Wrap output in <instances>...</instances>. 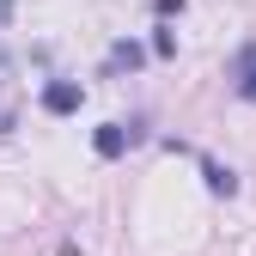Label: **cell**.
Masks as SVG:
<instances>
[{
	"instance_id": "2",
	"label": "cell",
	"mask_w": 256,
	"mask_h": 256,
	"mask_svg": "<svg viewBox=\"0 0 256 256\" xmlns=\"http://www.w3.org/2000/svg\"><path fill=\"white\" fill-rule=\"evenodd\" d=\"M122 146H134V122H128V128H122V122H104V128H98V152L116 158Z\"/></svg>"
},
{
	"instance_id": "7",
	"label": "cell",
	"mask_w": 256,
	"mask_h": 256,
	"mask_svg": "<svg viewBox=\"0 0 256 256\" xmlns=\"http://www.w3.org/2000/svg\"><path fill=\"white\" fill-rule=\"evenodd\" d=\"M152 6H158V12H183V0H152Z\"/></svg>"
},
{
	"instance_id": "1",
	"label": "cell",
	"mask_w": 256,
	"mask_h": 256,
	"mask_svg": "<svg viewBox=\"0 0 256 256\" xmlns=\"http://www.w3.org/2000/svg\"><path fill=\"white\" fill-rule=\"evenodd\" d=\"M80 98H86V92H80L74 80H55V86L43 92V110H49V116H74V110H80Z\"/></svg>"
},
{
	"instance_id": "6",
	"label": "cell",
	"mask_w": 256,
	"mask_h": 256,
	"mask_svg": "<svg viewBox=\"0 0 256 256\" xmlns=\"http://www.w3.org/2000/svg\"><path fill=\"white\" fill-rule=\"evenodd\" d=\"M6 74H12V49L0 43V80H6Z\"/></svg>"
},
{
	"instance_id": "5",
	"label": "cell",
	"mask_w": 256,
	"mask_h": 256,
	"mask_svg": "<svg viewBox=\"0 0 256 256\" xmlns=\"http://www.w3.org/2000/svg\"><path fill=\"white\" fill-rule=\"evenodd\" d=\"M238 98H244V104H256V68H250V74L238 80Z\"/></svg>"
},
{
	"instance_id": "4",
	"label": "cell",
	"mask_w": 256,
	"mask_h": 256,
	"mask_svg": "<svg viewBox=\"0 0 256 256\" xmlns=\"http://www.w3.org/2000/svg\"><path fill=\"white\" fill-rule=\"evenodd\" d=\"M110 68H140V43H116L110 49Z\"/></svg>"
},
{
	"instance_id": "8",
	"label": "cell",
	"mask_w": 256,
	"mask_h": 256,
	"mask_svg": "<svg viewBox=\"0 0 256 256\" xmlns=\"http://www.w3.org/2000/svg\"><path fill=\"white\" fill-rule=\"evenodd\" d=\"M0 134H12V110H0Z\"/></svg>"
},
{
	"instance_id": "3",
	"label": "cell",
	"mask_w": 256,
	"mask_h": 256,
	"mask_svg": "<svg viewBox=\"0 0 256 256\" xmlns=\"http://www.w3.org/2000/svg\"><path fill=\"white\" fill-rule=\"evenodd\" d=\"M202 177H208V189H214V196H232V189H238V177H232L226 165H214V158H202Z\"/></svg>"
},
{
	"instance_id": "9",
	"label": "cell",
	"mask_w": 256,
	"mask_h": 256,
	"mask_svg": "<svg viewBox=\"0 0 256 256\" xmlns=\"http://www.w3.org/2000/svg\"><path fill=\"white\" fill-rule=\"evenodd\" d=\"M6 18H12V0H0V24H6Z\"/></svg>"
}]
</instances>
